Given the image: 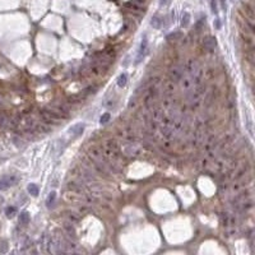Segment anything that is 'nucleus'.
Wrapping results in <instances>:
<instances>
[{"instance_id":"nucleus-1","label":"nucleus","mask_w":255,"mask_h":255,"mask_svg":"<svg viewBox=\"0 0 255 255\" xmlns=\"http://www.w3.org/2000/svg\"><path fill=\"white\" fill-rule=\"evenodd\" d=\"M185 70L191 75V78L194 80L195 87H198L202 84V79H203V68L197 60H189L185 65Z\"/></svg>"},{"instance_id":"nucleus-2","label":"nucleus","mask_w":255,"mask_h":255,"mask_svg":"<svg viewBox=\"0 0 255 255\" xmlns=\"http://www.w3.org/2000/svg\"><path fill=\"white\" fill-rule=\"evenodd\" d=\"M47 251L51 254H60L65 253V246H64V238L59 236H52L51 238L47 240Z\"/></svg>"},{"instance_id":"nucleus-3","label":"nucleus","mask_w":255,"mask_h":255,"mask_svg":"<svg viewBox=\"0 0 255 255\" xmlns=\"http://www.w3.org/2000/svg\"><path fill=\"white\" fill-rule=\"evenodd\" d=\"M119 152L125 157H135L140 153V145L133 142H126L119 144Z\"/></svg>"},{"instance_id":"nucleus-4","label":"nucleus","mask_w":255,"mask_h":255,"mask_svg":"<svg viewBox=\"0 0 255 255\" xmlns=\"http://www.w3.org/2000/svg\"><path fill=\"white\" fill-rule=\"evenodd\" d=\"M40 115L42 117V120L45 121L46 124H59V121H60V116L58 115V114H55L50 107L48 108H43V110L40 111Z\"/></svg>"},{"instance_id":"nucleus-5","label":"nucleus","mask_w":255,"mask_h":255,"mask_svg":"<svg viewBox=\"0 0 255 255\" xmlns=\"http://www.w3.org/2000/svg\"><path fill=\"white\" fill-rule=\"evenodd\" d=\"M184 69H185V65H181V64H175L173 67H171L169 75H170V79L172 83L180 82V79L184 74Z\"/></svg>"},{"instance_id":"nucleus-6","label":"nucleus","mask_w":255,"mask_h":255,"mask_svg":"<svg viewBox=\"0 0 255 255\" xmlns=\"http://www.w3.org/2000/svg\"><path fill=\"white\" fill-rule=\"evenodd\" d=\"M203 47L207 51L213 52L216 50V47H217V40H216V37H213V36H207V37H205V39L203 40Z\"/></svg>"},{"instance_id":"nucleus-7","label":"nucleus","mask_w":255,"mask_h":255,"mask_svg":"<svg viewBox=\"0 0 255 255\" xmlns=\"http://www.w3.org/2000/svg\"><path fill=\"white\" fill-rule=\"evenodd\" d=\"M147 46H148V40H147V36H144L143 40H142V43H140L139 50H138V56H137V61H135V64H139L140 61H142V59L144 58L145 52H147Z\"/></svg>"},{"instance_id":"nucleus-8","label":"nucleus","mask_w":255,"mask_h":255,"mask_svg":"<svg viewBox=\"0 0 255 255\" xmlns=\"http://www.w3.org/2000/svg\"><path fill=\"white\" fill-rule=\"evenodd\" d=\"M18 179L14 177V176H5L3 177L2 180H0V190H7L9 186L14 185L15 182H17Z\"/></svg>"},{"instance_id":"nucleus-9","label":"nucleus","mask_w":255,"mask_h":255,"mask_svg":"<svg viewBox=\"0 0 255 255\" xmlns=\"http://www.w3.org/2000/svg\"><path fill=\"white\" fill-rule=\"evenodd\" d=\"M83 130H84L83 124H77V125H73L69 129V133H70V135H73L74 138H77V137H79V135H82Z\"/></svg>"},{"instance_id":"nucleus-10","label":"nucleus","mask_w":255,"mask_h":255,"mask_svg":"<svg viewBox=\"0 0 255 255\" xmlns=\"http://www.w3.org/2000/svg\"><path fill=\"white\" fill-rule=\"evenodd\" d=\"M152 117H153V121L160 124L162 121V119L165 117V111L161 110V108H154V110L152 111Z\"/></svg>"},{"instance_id":"nucleus-11","label":"nucleus","mask_w":255,"mask_h":255,"mask_svg":"<svg viewBox=\"0 0 255 255\" xmlns=\"http://www.w3.org/2000/svg\"><path fill=\"white\" fill-rule=\"evenodd\" d=\"M10 124V117L4 112H0V128H7Z\"/></svg>"},{"instance_id":"nucleus-12","label":"nucleus","mask_w":255,"mask_h":255,"mask_svg":"<svg viewBox=\"0 0 255 255\" xmlns=\"http://www.w3.org/2000/svg\"><path fill=\"white\" fill-rule=\"evenodd\" d=\"M162 22H163V19H162L160 15H153V17H152V19H151V24H152V27H153V28H161L162 27Z\"/></svg>"},{"instance_id":"nucleus-13","label":"nucleus","mask_w":255,"mask_h":255,"mask_svg":"<svg viewBox=\"0 0 255 255\" xmlns=\"http://www.w3.org/2000/svg\"><path fill=\"white\" fill-rule=\"evenodd\" d=\"M19 223L23 225V226H27L30 223V213L28 212H22L20 216H19Z\"/></svg>"},{"instance_id":"nucleus-14","label":"nucleus","mask_w":255,"mask_h":255,"mask_svg":"<svg viewBox=\"0 0 255 255\" xmlns=\"http://www.w3.org/2000/svg\"><path fill=\"white\" fill-rule=\"evenodd\" d=\"M128 83V75L125 73H123L119 75V78H117V86L119 87H125Z\"/></svg>"},{"instance_id":"nucleus-15","label":"nucleus","mask_w":255,"mask_h":255,"mask_svg":"<svg viewBox=\"0 0 255 255\" xmlns=\"http://www.w3.org/2000/svg\"><path fill=\"white\" fill-rule=\"evenodd\" d=\"M64 230L67 231V234L70 237H75V230H74V227L72 226V223H65L64 225Z\"/></svg>"},{"instance_id":"nucleus-16","label":"nucleus","mask_w":255,"mask_h":255,"mask_svg":"<svg viewBox=\"0 0 255 255\" xmlns=\"http://www.w3.org/2000/svg\"><path fill=\"white\" fill-rule=\"evenodd\" d=\"M27 190L31 195H33V197H37L39 195V186L36 185V184H30L28 188H27Z\"/></svg>"},{"instance_id":"nucleus-17","label":"nucleus","mask_w":255,"mask_h":255,"mask_svg":"<svg viewBox=\"0 0 255 255\" xmlns=\"http://www.w3.org/2000/svg\"><path fill=\"white\" fill-rule=\"evenodd\" d=\"M181 37H182L181 32H172V33H170L169 36H167V40L169 41H177V40H180Z\"/></svg>"},{"instance_id":"nucleus-18","label":"nucleus","mask_w":255,"mask_h":255,"mask_svg":"<svg viewBox=\"0 0 255 255\" xmlns=\"http://www.w3.org/2000/svg\"><path fill=\"white\" fill-rule=\"evenodd\" d=\"M55 198H56V193H55V191H51V193H50V195H48L47 200H46L47 207H51V205L54 204V202H55Z\"/></svg>"},{"instance_id":"nucleus-19","label":"nucleus","mask_w":255,"mask_h":255,"mask_svg":"<svg viewBox=\"0 0 255 255\" xmlns=\"http://www.w3.org/2000/svg\"><path fill=\"white\" fill-rule=\"evenodd\" d=\"M15 212H17L15 207H7V209H5V214H7L8 218H12V217H14Z\"/></svg>"},{"instance_id":"nucleus-20","label":"nucleus","mask_w":255,"mask_h":255,"mask_svg":"<svg viewBox=\"0 0 255 255\" xmlns=\"http://www.w3.org/2000/svg\"><path fill=\"white\" fill-rule=\"evenodd\" d=\"M189 22H190V14H189L188 12H185V13H184V15H182V22H181V24H182L184 27H188Z\"/></svg>"},{"instance_id":"nucleus-21","label":"nucleus","mask_w":255,"mask_h":255,"mask_svg":"<svg viewBox=\"0 0 255 255\" xmlns=\"http://www.w3.org/2000/svg\"><path fill=\"white\" fill-rule=\"evenodd\" d=\"M110 119H111L110 112H105L104 115L101 116V119H100V123H101V124H106V123H108V121H110Z\"/></svg>"},{"instance_id":"nucleus-22","label":"nucleus","mask_w":255,"mask_h":255,"mask_svg":"<svg viewBox=\"0 0 255 255\" xmlns=\"http://www.w3.org/2000/svg\"><path fill=\"white\" fill-rule=\"evenodd\" d=\"M210 9L214 14L218 13V9H217V0H210Z\"/></svg>"},{"instance_id":"nucleus-23","label":"nucleus","mask_w":255,"mask_h":255,"mask_svg":"<svg viewBox=\"0 0 255 255\" xmlns=\"http://www.w3.org/2000/svg\"><path fill=\"white\" fill-rule=\"evenodd\" d=\"M7 250H8L7 241H2V242H0V251H2V253H5Z\"/></svg>"},{"instance_id":"nucleus-24","label":"nucleus","mask_w":255,"mask_h":255,"mask_svg":"<svg viewBox=\"0 0 255 255\" xmlns=\"http://www.w3.org/2000/svg\"><path fill=\"white\" fill-rule=\"evenodd\" d=\"M69 218L72 222H78L79 221V216H75V213H70L69 214Z\"/></svg>"},{"instance_id":"nucleus-25","label":"nucleus","mask_w":255,"mask_h":255,"mask_svg":"<svg viewBox=\"0 0 255 255\" xmlns=\"http://www.w3.org/2000/svg\"><path fill=\"white\" fill-rule=\"evenodd\" d=\"M221 23H219V19H216V28H219Z\"/></svg>"},{"instance_id":"nucleus-26","label":"nucleus","mask_w":255,"mask_h":255,"mask_svg":"<svg viewBox=\"0 0 255 255\" xmlns=\"http://www.w3.org/2000/svg\"><path fill=\"white\" fill-rule=\"evenodd\" d=\"M221 3H222V5H223V7H226V0H221Z\"/></svg>"},{"instance_id":"nucleus-27","label":"nucleus","mask_w":255,"mask_h":255,"mask_svg":"<svg viewBox=\"0 0 255 255\" xmlns=\"http://www.w3.org/2000/svg\"><path fill=\"white\" fill-rule=\"evenodd\" d=\"M137 2H138L139 4H142V3H145V0H137Z\"/></svg>"},{"instance_id":"nucleus-28","label":"nucleus","mask_w":255,"mask_h":255,"mask_svg":"<svg viewBox=\"0 0 255 255\" xmlns=\"http://www.w3.org/2000/svg\"><path fill=\"white\" fill-rule=\"evenodd\" d=\"M166 2H167V0H161V4H165Z\"/></svg>"}]
</instances>
